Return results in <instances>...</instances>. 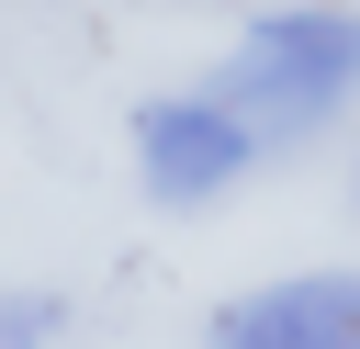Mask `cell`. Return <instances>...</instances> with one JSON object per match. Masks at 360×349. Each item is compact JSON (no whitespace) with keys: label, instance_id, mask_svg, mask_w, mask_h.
<instances>
[{"label":"cell","instance_id":"cell-3","mask_svg":"<svg viewBox=\"0 0 360 349\" xmlns=\"http://www.w3.org/2000/svg\"><path fill=\"white\" fill-rule=\"evenodd\" d=\"M202 349H360V270H304L214 304Z\"/></svg>","mask_w":360,"mask_h":349},{"label":"cell","instance_id":"cell-2","mask_svg":"<svg viewBox=\"0 0 360 349\" xmlns=\"http://www.w3.org/2000/svg\"><path fill=\"white\" fill-rule=\"evenodd\" d=\"M248 158H259V135H248L214 90H158V101L135 113V180H146V203H169V214L236 191Z\"/></svg>","mask_w":360,"mask_h":349},{"label":"cell","instance_id":"cell-1","mask_svg":"<svg viewBox=\"0 0 360 349\" xmlns=\"http://www.w3.org/2000/svg\"><path fill=\"white\" fill-rule=\"evenodd\" d=\"M214 101L259 146L326 124L338 101H360V11H270V23H248V45L214 68Z\"/></svg>","mask_w":360,"mask_h":349},{"label":"cell","instance_id":"cell-4","mask_svg":"<svg viewBox=\"0 0 360 349\" xmlns=\"http://www.w3.org/2000/svg\"><path fill=\"white\" fill-rule=\"evenodd\" d=\"M56 338V293H0V349H45Z\"/></svg>","mask_w":360,"mask_h":349}]
</instances>
